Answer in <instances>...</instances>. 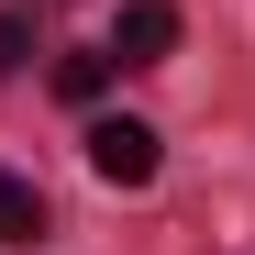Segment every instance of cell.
I'll return each instance as SVG.
<instances>
[{
    "label": "cell",
    "instance_id": "3",
    "mask_svg": "<svg viewBox=\"0 0 255 255\" xmlns=\"http://www.w3.org/2000/svg\"><path fill=\"white\" fill-rule=\"evenodd\" d=\"M33 233H45V189L0 166V244H33Z\"/></svg>",
    "mask_w": 255,
    "mask_h": 255
},
{
    "label": "cell",
    "instance_id": "5",
    "mask_svg": "<svg viewBox=\"0 0 255 255\" xmlns=\"http://www.w3.org/2000/svg\"><path fill=\"white\" fill-rule=\"evenodd\" d=\"M11 56H22V22H0V67H11Z\"/></svg>",
    "mask_w": 255,
    "mask_h": 255
},
{
    "label": "cell",
    "instance_id": "2",
    "mask_svg": "<svg viewBox=\"0 0 255 255\" xmlns=\"http://www.w3.org/2000/svg\"><path fill=\"white\" fill-rule=\"evenodd\" d=\"M166 45H178V11H166V0H133V11L111 22V67H155Z\"/></svg>",
    "mask_w": 255,
    "mask_h": 255
},
{
    "label": "cell",
    "instance_id": "1",
    "mask_svg": "<svg viewBox=\"0 0 255 255\" xmlns=\"http://www.w3.org/2000/svg\"><path fill=\"white\" fill-rule=\"evenodd\" d=\"M89 166H100L111 189H144V178H155V122H133V111H100V122H89Z\"/></svg>",
    "mask_w": 255,
    "mask_h": 255
},
{
    "label": "cell",
    "instance_id": "4",
    "mask_svg": "<svg viewBox=\"0 0 255 255\" xmlns=\"http://www.w3.org/2000/svg\"><path fill=\"white\" fill-rule=\"evenodd\" d=\"M100 78H111V56H67V67H56V89H67V100H100Z\"/></svg>",
    "mask_w": 255,
    "mask_h": 255
}]
</instances>
